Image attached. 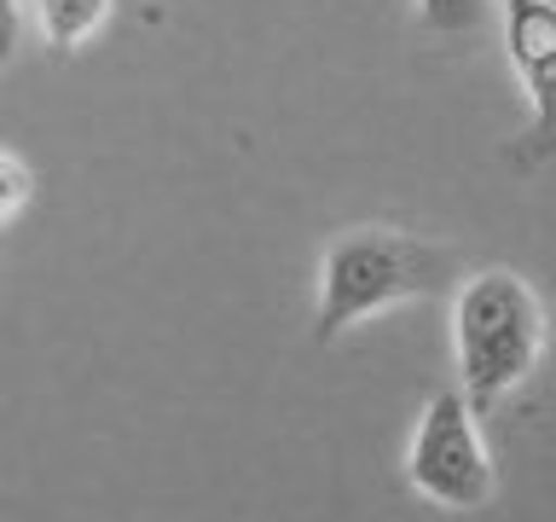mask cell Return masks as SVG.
I'll return each mask as SVG.
<instances>
[{
    "mask_svg": "<svg viewBox=\"0 0 556 522\" xmlns=\"http://www.w3.org/2000/svg\"><path fill=\"white\" fill-rule=\"evenodd\" d=\"M452 355H458L464 377L458 395L476 412L521 389L539 355H545V308H539L528 278L510 268H486L464 278L458 302H452Z\"/></svg>",
    "mask_w": 556,
    "mask_h": 522,
    "instance_id": "1",
    "label": "cell"
},
{
    "mask_svg": "<svg viewBox=\"0 0 556 522\" xmlns=\"http://www.w3.org/2000/svg\"><path fill=\"white\" fill-rule=\"evenodd\" d=\"M458 273V256L429 238H400L382 226L365 233H342L319 261V313H313V337L337 343L348 325L371 320V313L412 302V296H434Z\"/></svg>",
    "mask_w": 556,
    "mask_h": 522,
    "instance_id": "2",
    "label": "cell"
},
{
    "mask_svg": "<svg viewBox=\"0 0 556 522\" xmlns=\"http://www.w3.org/2000/svg\"><path fill=\"white\" fill-rule=\"evenodd\" d=\"M406 482L441 511H481L493 499V459L476 430V407L458 389H441L429 400L406 452Z\"/></svg>",
    "mask_w": 556,
    "mask_h": 522,
    "instance_id": "3",
    "label": "cell"
},
{
    "mask_svg": "<svg viewBox=\"0 0 556 522\" xmlns=\"http://www.w3.org/2000/svg\"><path fill=\"white\" fill-rule=\"evenodd\" d=\"M504 41L528 87V134L510 146L516 169L556 157V0H504Z\"/></svg>",
    "mask_w": 556,
    "mask_h": 522,
    "instance_id": "4",
    "label": "cell"
},
{
    "mask_svg": "<svg viewBox=\"0 0 556 522\" xmlns=\"http://www.w3.org/2000/svg\"><path fill=\"white\" fill-rule=\"evenodd\" d=\"M104 12H111V0H41V35L70 52L104 24Z\"/></svg>",
    "mask_w": 556,
    "mask_h": 522,
    "instance_id": "5",
    "label": "cell"
},
{
    "mask_svg": "<svg viewBox=\"0 0 556 522\" xmlns=\"http://www.w3.org/2000/svg\"><path fill=\"white\" fill-rule=\"evenodd\" d=\"M486 7L493 0H417V17L434 35H476L486 24Z\"/></svg>",
    "mask_w": 556,
    "mask_h": 522,
    "instance_id": "6",
    "label": "cell"
},
{
    "mask_svg": "<svg viewBox=\"0 0 556 522\" xmlns=\"http://www.w3.org/2000/svg\"><path fill=\"white\" fill-rule=\"evenodd\" d=\"M29 198V181H24V169L12 163V157H0V221L17 215V203Z\"/></svg>",
    "mask_w": 556,
    "mask_h": 522,
    "instance_id": "7",
    "label": "cell"
},
{
    "mask_svg": "<svg viewBox=\"0 0 556 522\" xmlns=\"http://www.w3.org/2000/svg\"><path fill=\"white\" fill-rule=\"evenodd\" d=\"M17 47V0H0V64L12 59Z\"/></svg>",
    "mask_w": 556,
    "mask_h": 522,
    "instance_id": "8",
    "label": "cell"
}]
</instances>
